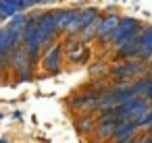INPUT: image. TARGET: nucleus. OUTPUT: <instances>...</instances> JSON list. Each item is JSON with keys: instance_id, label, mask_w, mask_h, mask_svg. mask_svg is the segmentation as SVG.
I'll use <instances>...</instances> for the list:
<instances>
[{"instance_id": "21", "label": "nucleus", "mask_w": 152, "mask_h": 143, "mask_svg": "<svg viewBox=\"0 0 152 143\" xmlns=\"http://www.w3.org/2000/svg\"><path fill=\"white\" fill-rule=\"evenodd\" d=\"M119 143H135V137H131V139H125V141H119Z\"/></svg>"}, {"instance_id": "10", "label": "nucleus", "mask_w": 152, "mask_h": 143, "mask_svg": "<svg viewBox=\"0 0 152 143\" xmlns=\"http://www.w3.org/2000/svg\"><path fill=\"white\" fill-rule=\"evenodd\" d=\"M137 58H144V60H152V25H146L142 38H140V54Z\"/></svg>"}, {"instance_id": "23", "label": "nucleus", "mask_w": 152, "mask_h": 143, "mask_svg": "<svg viewBox=\"0 0 152 143\" xmlns=\"http://www.w3.org/2000/svg\"><path fill=\"white\" fill-rule=\"evenodd\" d=\"M0 143H11V141H9L7 137H2V139H0Z\"/></svg>"}, {"instance_id": "24", "label": "nucleus", "mask_w": 152, "mask_h": 143, "mask_svg": "<svg viewBox=\"0 0 152 143\" xmlns=\"http://www.w3.org/2000/svg\"><path fill=\"white\" fill-rule=\"evenodd\" d=\"M148 73H152V60H150V69H148Z\"/></svg>"}, {"instance_id": "19", "label": "nucleus", "mask_w": 152, "mask_h": 143, "mask_svg": "<svg viewBox=\"0 0 152 143\" xmlns=\"http://www.w3.org/2000/svg\"><path fill=\"white\" fill-rule=\"evenodd\" d=\"M11 118H13V120H21V112H19V110H13V112H11Z\"/></svg>"}, {"instance_id": "18", "label": "nucleus", "mask_w": 152, "mask_h": 143, "mask_svg": "<svg viewBox=\"0 0 152 143\" xmlns=\"http://www.w3.org/2000/svg\"><path fill=\"white\" fill-rule=\"evenodd\" d=\"M21 4H23V11H27V9L40 6V0H21Z\"/></svg>"}, {"instance_id": "11", "label": "nucleus", "mask_w": 152, "mask_h": 143, "mask_svg": "<svg viewBox=\"0 0 152 143\" xmlns=\"http://www.w3.org/2000/svg\"><path fill=\"white\" fill-rule=\"evenodd\" d=\"M96 124H98V114H96V112L81 114V118L75 120V129H77L81 135H86V133H94Z\"/></svg>"}, {"instance_id": "22", "label": "nucleus", "mask_w": 152, "mask_h": 143, "mask_svg": "<svg viewBox=\"0 0 152 143\" xmlns=\"http://www.w3.org/2000/svg\"><path fill=\"white\" fill-rule=\"evenodd\" d=\"M144 131H152V118H150V122L146 124V129H144Z\"/></svg>"}, {"instance_id": "15", "label": "nucleus", "mask_w": 152, "mask_h": 143, "mask_svg": "<svg viewBox=\"0 0 152 143\" xmlns=\"http://www.w3.org/2000/svg\"><path fill=\"white\" fill-rule=\"evenodd\" d=\"M150 118H152V106H150L148 110H144V114H142V116H140L135 122L140 124V129H146V124L150 122Z\"/></svg>"}, {"instance_id": "13", "label": "nucleus", "mask_w": 152, "mask_h": 143, "mask_svg": "<svg viewBox=\"0 0 152 143\" xmlns=\"http://www.w3.org/2000/svg\"><path fill=\"white\" fill-rule=\"evenodd\" d=\"M79 9H56V23H58V29L65 33L67 25L71 23V19L77 15Z\"/></svg>"}, {"instance_id": "6", "label": "nucleus", "mask_w": 152, "mask_h": 143, "mask_svg": "<svg viewBox=\"0 0 152 143\" xmlns=\"http://www.w3.org/2000/svg\"><path fill=\"white\" fill-rule=\"evenodd\" d=\"M119 21H121V15L115 11V13H106L104 17H102V25H100V31H98V42L100 44H110V38H113V33H115V29H117V25H119Z\"/></svg>"}, {"instance_id": "26", "label": "nucleus", "mask_w": 152, "mask_h": 143, "mask_svg": "<svg viewBox=\"0 0 152 143\" xmlns=\"http://www.w3.org/2000/svg\"><path fill=\"white\" fill-rule=\"evenodd\" d=\"M2 118H4V114H2V112H0V120H2Z\"/></svg>"}, {"instance_id": "5", "label": "nucleus", "mask_w": 152, "mask_h": 143, "mask_svg": "<svg viewBox=\"0 0 152 143\" xmlns=\"http://www.w3.org/2000/svg\"><path fill=\"white\" fill-rule=\"evenodd\" d=\"M100 15V11L96 9V6H88V9H79L77 11V15L71 19V23L67 25V29H65V35H79L81 33V29L86 27V25H90L96 17Z\"/></svg>"}, {"instance_id": "2", "label": "nucleus", "mask_w": 152, "mask_h": 143, "mask_svg": "<svg viewBox=\"0 0 152 143\" xmlns=\"http://www.w3.org/2000/svg\"><path fill=\"white\" fill-rule=\"evenodd\" d=\"M23 46V29L4 25L0 27V56H11L17 48Z\"/></svg>"}, {"instance_id": "8", "label": "nucleus", "mask_w": 152, "mask_h": 143, "mask_svg": "<svg viewBox=\"0 0 152 143\" xmlns=\"http://www.w3.org/2000/svg\"><path fill=\"white\" fill-rule=\"evenodd\" d=\"M142 21L140 19H135V17H121V21H119V25H117V29H115V33H113V38H110V44L108 46H113V44H117L119 40H123L125 35H129L137 25H140Z\"/></svg>"}, {"instance_id": "27", "label": "nucleus", "mask_w": 152, "mask_h": 143, "mask_svg": "<svg viewBox=\"0 0 152 143\" xmlns=\"http://www.w3.org/2000/svg\"><path fill=\"white\" fill-rule=\"evenodd\" d=\"M115 2H117V0H115Z\"/></svg>"}, {"instance_id": "3", "label": "nucleus", "mask_w": 152, "mask_h": 143, "mask_svg": "<svg viewBox=\"0 0 152 143\" xmlns=\"http://www.w3.org/2000/svg\"><path fill=\"white\" fill-rule=\"evenodd\" d=\"M63 50H65V42H54L50 48L44 50L40 64L48 75H58L61 73V69H63Z\"/></svg>"}, {"instance_id": "16", "label": "nucleus", "mask_w": 152, "mask_h": 143, "mask_svg": "<svg viewBox=\"0 0 152 143\" xmlns=\"http://www.w3.org/2000/svg\"><path fill=\"white\" fill-rule=\"evenodd\" d=\"M2 2L17 15V13H23V4H21V0H2Z\"/></svg>"}, {"instance_id": "1", "label": "nucleus", "mask_w": 152, "mask_h": 143, "mask_svg": "<svg viewBox=\"0 0 152 143\" xmlns=\"http://www.w3.org/2000/svg\"><path fill=\"white\" fill-rule=\"evenodd\" d=\"M150 69V62L144 58H127V60H119V64L108 69V77L110 79H135V77H144Z\"/></svg>"}, {"instance_id": "7", "label": "nucleus", "mask_w": 152, "mask_h": 143, "mask_svg": "<svg viewBox=\"0 0 152 143\" xmlns=\"http://www.w3.org/2000/svg\"><path fill=\"white\" fill-rule=\"evenodd\" d=\"M140 131H144V129H140V124L135 122V120H119V124H117V131H115V135H113V143H119V141H125V139H131V137H135Z\"/></svg>"}, {"instance_id": "9", "label": "nucleus", "mask_w": 152, "mask_h": 143, "mask_svg": "<svg viewBox=\"0 0 152 143\" xmlns=\"http://www.w3.org/2000/svg\"><path fill=\"white\" fill-rule=\"evenodd\" d=\"M117 124H119V118H104V120H98L96 129H94V137L98 141H110L115 131H117Z\"/></svg>"}, {"instance_id": "20", "label": "nucleus", "mask_w": 152, "mask_h": 143, "mask_svg": "<svg viewBox=\"0 0 152 143\" xmlns=\"http://www.w3.org/2000/svg\"><path fill=\"white\" fill-rule=\"evenodd\" d=\"M52 2H56V0H40V4H52Z\"/></svg>"}, {"instance_id": "25", "label": "nucleus", "mask_w": 152, "mask_h": 143, "mask_svg": "<svg viewBox=\"0 0 152 143\" xmlns=\"http://www.w3.org/2000/svg\"><path fill=\"white\" fill-rule=\"evenodd\" d=\"M148 133H150V143H152V131H148Z\"/></svg>"}, {"instance_id": "4", "label": "nucleus", "mask_w": 152, "mask_h": 143, "mask_svg": "<svg viewBox=\"0 0 152 143\" xmlns=\"http://www.w3.org/2000/svg\"><path fill=\"white\" fill-rule=\"evenodd\" d=\"M150 106H152V102L148 98L137 95V98L117 106V116H119V120H137L144 114V110H148Z\"/></svg>"}, {"instance_id": "17", "label": "nucleus", "mask_w": 152, "mask_h": 143, "mask_svg": "<svg viewBox=\"0 0 152 143\" xmlns=\"http://www.w3.org/2000/svg\"><path fill=\"white\" fill-rule=\"evenodd\" d=\"M135 143H150V133L148 131H140L135 135Z\"/></svg>"}, {"instance_id": "12", "label": "nucleus", "mask_w": 152, "mask_h": 143, "mask_svg": "<svg viewBox=\"0 0 152 143\" xmlns=\"http://www.w3.org/2000/svg\"><path fill=\"white\" fill-rule=\"evenodd\" d=\"M102 17H104V15H98L90 25H86V27L81 29L79 38H81L83 42H92V40H96V38H98V31H100V25H102Z\"/></svg>"}, {"instance_id": "14", "label": "nucleus", "mask_w": 152, "mask_h": 143, "mask_svg": "<svg viewBox=\"0 0 152 143\" xmlns=\"http://www.w3.org/2000/svg\"><path fill=\"white\" fill-rule=\"evenodd\" d=\"M27 19H29V17H27L25 13H17V15H13V17L9 19V25H13V27H21V29H23L25 23H27Z\"/></svg>"}]
</instances>
